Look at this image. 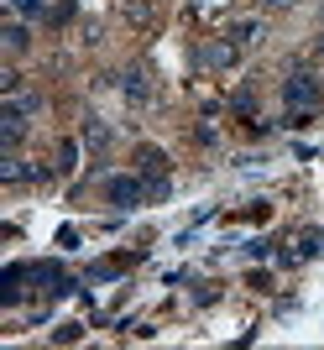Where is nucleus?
I'll return each instance as SVG.
<instances>
[{"label": "nucleus", "instance_id": "nucleus-8", "mask_svg": "<svg viewBox=\"0 0 324 350\" xmlns=\"http://www.w3.org/2000/svg\"><path fill=\"white\" fill-rule=\"evenodd\" d=\"M31 267H5V282H0V298H5V304H16V298H21V278H27Z\"/></svg>", "mask_w": 324, "mask_h": 350}, {"label": "nucleus", "instance_id": "nucleus-5", "mask_svg": "<svg viewBox=\"0 0 324 350\" xmlns=\"http://www.w3.org/2000/svg\"><path fill=\"white\" fill-rule=\"evenodd\" d=\"M236 58H241V47L230 42V37H220V42L204 47V63H209V68H236Z\"/></svg>", "mask_w": 324, "mask_h": 350}, {"label": "nucleus", "instance_id": "nucleus-4", "mask_svg": "<svg viewBox=\"0 0 324 350\" xmlns=\"http://www.w3.org/2000/svg\"><path fill=\"white\" fill-rule=\"evenodd\" d=\"M120 94L131 105H147L152 100V84H147V68H126L120 73Z\"/></svg>", "mask_w": 324, "mask_h": 350}, {"label": "nucleus", "instance_id": "nucleus-7", "mask_svg": "<svg viewBox=\"0 0 324 350\" xmlns=\"http://www.w3.org/2000/svg\"><path fill=\"white\" fill-rule=\"evenodd\" d=\"M136 167L141 173H167V152L162 146H136Z\"/></svg>", "mask_w": 324, "mask_h": 350}, {"label": "nucleus", "instance_id": "nucleus-12", "mask_svg": "<svg viewBox=\"0 0 324 350\" xmlns=\"http://www.w3.org/2000/svg\"><path fill=\"white\" fill-rule=\"evenodd\" d=\"M5 47H11V53H21V47H27V27H21V21H11V27H5Z\"/></svg>", "mask_w": 324, "mask_h": 350}, {"label": "nucleus", "instance_id": "nucleus-13", "mask_svg": "<svg viewBox=\"0 0 324 350\" xmlns=\"http://www.w3.org/2000/svg\"><path fill=\"white\" fill-rule=\"evenodd\" d=\"M11 11H16V16H42L47 0H11Z\"/></svg>", "mask_w": 324, "mask_h": 350}, {"label": "nucleus", "instance_id": "nucleus-10", "mask_svg": "<svg viewBox=\"0 0 324 350\" xmlns=\"http://www.w3.org/2000/svg\"><path fill=\"white\" fill-rule=\"evenodd\" d=\"M324 251V230H303L298 235V256H319Z\"/></svg>", "mask_w": 324, "mask_h": 350}, {"label": "nucleus", "instance_id": "nucleus-9", "mask_svg": "<svg viewBox=\"0 0 324 350\" xmlns=\"http://www.w3.org/2000/svg\"><path fill=\"white\" fill-rule=\"evenodd\" d=\"M141 183H147V199H152V204L173 193V183H167V173H141Z\"/></svg>", "mask_w": 324, "mask_h": 350}, {"label": "nucleus", "instance_id": "nucleus-14", "mask_svg": "<svg viewBox=\"0 0 324 350\" xmlns=\"http://www.w3.org/2000/svg\"><path fill=\"white\" fill-rule=\"evenodd\" d=\"M0 89H5V94H21V73L5 68V73H0Z\"/></svg>", "mask_w": 324, "mask_h": 350}, {"label": "nucleus", "instance_id": "nucleus-17", "mask_svg": "<svg viewBox=\"0 0 324 350\" xmlns=\"http://www.w3.org/2000/svg\"><path fill=\"white\" fill-rule=\"evenodd\" d=\"M319 16H324V0H319Z\"/></svg>", "mask_w": 324, "mask_h": 350}, {"label": "nucleus", "instance_id": "nucleus-2", "mask_svg": "<svg viewBox=\"0 0 324 350\" xmlns=\"http://www.w3.org/2000/svg\"><path fill=\"white\" fill-rule=\"evenodd\" d=\"M105 199L116 209H136L147 199V183H141V178H110V183H105Z\"/></svg>", "mask_w": 324, "mask_h": 350}, {"label": "nucleus", "instance_id": "nucleus-11", "mask_svg": "<svg viewBox=\"0 0 324 350\" xmlns=\"http://www.w3.org/2000/svg\"><path fill=\"white\" fill-rule=\"evenodd\" d=\"M58 167H63V173H74V167H79V142H63L58 146Z\"/></svg>", "mask_w": 324, "mask_h": 350}, {"label": "nucleus", "instance_id": "nucleus-15", "mask_svg": "<svg viewBox=\"0 0 324 350\" xmlns=\"http://www.w3.org/2000/svg\"><path fill=\"white\" fill-rule=\"evenodd\" d=\"M309 63H314V68H324V37H319V42H314V53H309Z\"/></svg>", "mask_w": 324, "mask_h": 350}, {"label": "nucleus", "instance_id": "nucleus-1", "mask_svg": "<svg viewBox=\"0 0 324 350\" xmlns=\"http://www.w3.org/2000/svg\"><path fill=\"white\" fill-rule=\"evenodd\" d=\"M282 105H288V116H293V120H309L314 110L324 105V89H319V79H314L309 68L288 73V79H282Z\"/></svg>", "mask_w": 324, "mask_h": 350}, {"label": "nucleus", "instance_id": "nucleus-6", "mask_svg": "<svg viewBox=\"0 0 324 350\" xmlns=\"http://www.w3.org/2000/svg\"><path fill=\"white\" fill-rule=\"evenodd\" d=\"M110 136H116V131H110V120H100V116L84 120V146H89V152H105V146H110Z\"/></svg>", "mask_w": 324, "mask_h": 350}, {"label": "nucleus", "instance_id": "nucleus-16", "mask_svg": "<svg viewBox=\"0 0 324 350\" xmlns=\"http://www.w3.org/2000/svg\"><path fill=\"white\" fill-rule=\"evenodd\" d=\"M267 11H288V5H293V0H262Z\"/></svg>", "mask_w": 324, "mask_h": 350}, {"label": "nucleus", "instance_id": "nucleus-3", "mask_svg": "<svg viewBox=\"0 0 324 350\" xmlns=\"http://www.w3.org/2000/svg\"><path fill=\"white\" fill-rule=\"evenodd\" d=\"M225 37H230L236 47H256L267 37V21H262V16H236V21L225 27Z\"/></svg>", "mask_w": 324, "mask_h": 350}]
</instances>
